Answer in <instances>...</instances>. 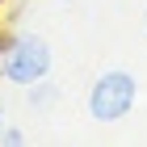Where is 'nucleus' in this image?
<instances>
[{"mask_svg": "<svg viewBox=\"0 0 147 147\" xmlns=\"http://www.w3.org/2000/svg\"><path fill=\"white\" fill-rule=\"evenodd\" d=\"M51 71V46L38 34H17L0 42V76L13 80V84H38Z\"/></svg>", "mask_w": 147, "mask_h": 147, "instance_id": "obj_1", "label": "nucleus"}, {"mask_svg": "<svg viewBox=\"0 0 147 147\" xmlns=\"http://www.w3.org/2000/svg\"><path fill=\"white\" fill-rule=\"evenodd\" d=\"M139 84L130 71H101L88 88V118L97 122H122L126 113L135 109Z\"/></svg>", "mask_w": 147, "mask_h": 147, "instance_id": "obj_2", "label": "nucleus"}, {"mask_svg": "<svg viewBox=\"0 0 147 147\" xmlns=\"http://www.w3.org/2000/svg\"><path fill=\"white\" fill-rule=\"evenodd\" d=\"M51 101H55V88L51 84H42V80L30 84V105H51Z\"/></svg>", "mask_w": 147, "mask_h": 147, "instance_id": "obj_3", "label": "nucleus"}, {"mask_svg": "<svg viewBox=\"0 0 147 147\" xmlns=\"http://www.w3.org/2000/svg\"><path fill=\"white\" fill-rule=\"evenodd\" d=\"M4 143H13V147H17V143H25V135H21V130H4Z\"/></svg>", "mask_w": 147, "mask_h": 147, "instance_id": "obj_4", "label": "nucleus"}, {"mask_svg": "<svg viewBox=\"0 0 147 147\" xmlns=\"http://www.w3.org/2000/svg\"><path fill=\"white\" fill-rule=\"evenodd\" d=\"M0 139H4V101H0Z\"/></svg>", "mask_w": 147, "mask_h": 147, "instance_id": "obj_5", "label": "nucleus"}, {"mask_svg": "<svg viewBox=\"0 0 147 147\" xmlns=\"http://www.w3.org/2000/svg\"><path fill=\"white\" fill-rule=\"evenodd\" d=\"M143 25H147V9H143Z\"/></svg>", "mask_w": 147, "mask_h": 147, "instance_id": "obj_6", "label": "nucleus"}]
</instances>
